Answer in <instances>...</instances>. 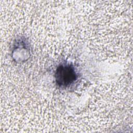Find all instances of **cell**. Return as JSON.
<instances>
[{
  "mask_svg": "<svg viewBox=\"0 0 133 133\" xmlns=\"http://www.w3.org/2000/svg\"><path fill=\"white\" fill-rule=\"evenodd\" d=\"M54 78L55 83L59 87L66 88L77 81L78 74L73 64L65 62L57 66Z\"/></svg>",
  "mask_w": 133,
  "mask_h": 133,
  "instance_id": "1",
  "label": "cell"
}]
</instances>
